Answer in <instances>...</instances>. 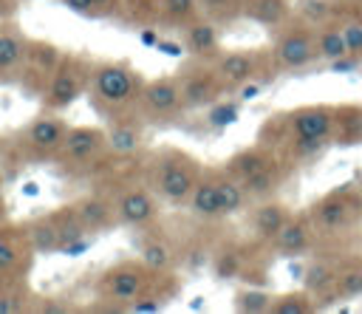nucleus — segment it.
Here are the masks:
<instances>
[{
    "mask_svg": "<svg viewBox=\"0 0 362 314\" xmlns=\"http://www.w3.org/2000/svg\"><path fill=\"white\" fill-rule=\"evenodd\" d=\"M141 88L144 85H141L139 74L124 62H96V65H90V79H88L90 102L99 110L110 113V116L130 107L133 102H139Z\"/></svg>",
    "mask_w": 362,
    "mask_h": 314,
    "instance_id": "f257e3e1",
    "label": "nucleus"
},
{
    "mask_svg": "<svg viewBox=\"0 0 362 314\" xmlns=\"http://www.w3.org/2000/svg\"><path fill=\"white\" fill-rule=\"evenodd\" d=\"M68 127L71 124L57 110H42L40 116L28 119L20 130H14L8 139H11V147L23 164L57 161Z\"/></svg>",
    "mask_w": 362,
    "mask_h": 314,
    "instance_id": "f03ea898",
    "label": "nucleus"
},
{
    "mask_svg": "<svg viewBox=\"0 0 362 314\" xmlns=\"http://www.w3.org/2000/svg\"><path fill=\"white\" fill-rule=\"evenodd\" d=\"M88 79H90V65L76 54H62L42 96H40L42 110L62 113L65 107H71L88 91Z\"/></svg>",
    "mask_w": 362,
    "mask_h": 314,
    "instance_id": "7ed1b4c3",
    "label": "nucleus"
},
{
    "mask_svg": "<svg viewBox=\"0 0 362 314\" xmlns=\"http://www.w3.org/2000/svg\"><path fill=\"white\" fill-rule=\"evenodd\" d=\"M153 272L139 260H122V263H116V266H110L102 277H99V297L102 300H107L110 306L107 308H113V311H127V306L136 300V297H141L144 291H150V283H153V277H150Z\"/></svg>",
    "mask_w": 362,
    "mask_h": 314,
    "instance_id": "20e7f679",
    "label": "nucleus"
},
{
    "mask_svg": "<svg viewBox=\"0 0 362 314\" xmlns=\"http://www.w3.org/2000/svg\"><path fill=\"white\" fill-rule=\"evenodd\" d=\"M153 184H156V190L164 201L184 204V201H189V195L198 184V167L189 156H184L178 150H167L156 161Z\"/></svg>",
    "mask_w": 362,
    "mask_h": 314,
    "instance_id": "39448f33",
    "label": "nucleus"
},
{
    "mask_svg": "<svg viewBox=\"0 0 362 314\" xmlns=\"http://www.w3.org/2000/svg\"><path fill=\"white\" fill-rule=\"evenodd\" d=\"M34 246L25 232V221H3L0 223V280L28 277L34 266Z\"/></svg>",
    "mask_w": 362,
    "mask_h": 314,
    "instance_id": "423d86ee",
    "label": "nucleus"
},
{
    "mask_svg": "<svg viewBox=\"0 0 362 314\" xmlns=\"http://www.w3.org/2000/svg\"><path fill=\"white\" fill-rule=\"evenodd\" d=\"M62 51L48 42V40H28V51H25V62L23 71L17 76V85L28 93V96H42L57 62H59Z\"/></svg>",
    "mask_w": 362,
    "mask_h": 314,
    "instance_id": "0eeeda50",
    "label": "nucleus"
},
{
    "mask_svg": "<svg viewBox=\"0 0 362 314\" xmlns=\"http://www.w3.org/2000/svg\"><path fill=\"white\" fill-rule=\"evenodd\" d=\"M105 150H107V133L102 127L79 124V127H68L57 161L62 167H85V164L96 161Z\"/></svg>",
    "mask_w": 362,
    "mask_h": 314,
    "instance_id": "6e6552de",
    "label": "nucleus"
},
{
    "mask_svg": "<svg viewBox=\"0 0 362 314\" xmlns=\"http://www.w3.org/2000/svg\"><path fill=\"white\" fill-rule=\"evenodd\" d=\"M28 40L25 31L11 20L6 25H0V85L17 82L23 62H25V51H28Z\"/></svg>",
    "mask_w": 362,
    "mask_h": 314,
    "instance_id": "1a4fd4ad",
    "label": "nucleus"
},
{
    "mask_svg": "<svg viewBox=\"0 0 362 314\" xmlns=\"http://www.w3.org/2000/svg\"><path fill=\"white\" fill-rule=\"evenodd\" d=\"M274 57L283 68H305L311 59H317V37L305 28H288L277 40Z\"/></svg>",
    "mask_w": 362,
    "mask_h": 314,
    "instance_id": "9d476101",
    "label": "nucleus"
},
{
    "mask_svg": "<svg viewBox=\"0 0 362 314\" xmlns=\"http://www.w3.org/2000/svg\"><path fill=\"white\" fill-rule=\"evenodd\" d=\"M334 122H337V113L325 105H308V107H300L288 116V130L291 136H308V139H328V133L334 130Z\"/></svg>",
    "mask_w": 362,
    "mask_h": 314,
    "instance_id": "9b49d317",
    "label": "nucleus"
},
{
    "mask_svg": "<svg viewBox=\"0 0 362 314\" xmlns=\"http://www.w3.org/2000/svg\"><path fill=\"white\" fill-rule=\"evenodd\" d=\"M139 105L144 107V113L150 116H170L178 105H181V85L175 79H153L141 88L139 93Z\"/></svg>",
    "mask_w": 362,
    "mask_h": 314,
    "instance_id": "f8f14e48",
    "label": "nucleus"
},
{
    "mask_svg": "<svg viewBox=\"0 0 362 314\" xmlns=\"http://www.w3.org/2000/svg\"><path fill=\"white\" fill-rule=\"evenodd\" d=\"M113 207H116L119 223H127V226H144V223H150L156 218V201L150 198L147 190H136V187L124 190L113 201Z\"/></svg>",
    "mask_w": 362,
    "mask_h": 314,
    "instance_id": "ddd939ff",
    "label": "nucleus"
},
{
    "mask_svg": "<svg viewBox=\"0 0 362 314\" xmlns=\"http://www.w3.org/2000/svg\"><path fill=\"white\" fill-rule=\"evenodd\" d=\"M51 215H54V223H57V229H59V252L74 255V252L88 249V235H90V232H88L85 223L79 221L74 204L57 207V209H51Z\"/></svg>",
    "mask_w": 362,
    "mask_h": 314,
    "instance_id": "4468645a",
    "label": "nucleus"
},
{
    "mask_svg": "<svg viewBox=\"0 0 362 314\" xmlns=\"http://www.w3.org/2000/svg\"><path fill=\"white\" fill-rule=\"evenodd\" d=\"M74 209H76L79 221L85 223V229H88L90 235H93V232H105V229H110L113 223H119L113 201H107V198H102V195H85V198L74 201Z\"/></svg>",
    "mask_w": 362,
    "mask_h": 314,
    "instance_id": "2eb2a0df",
    "label": "nucleus"
},
{
    "mask_svg": "<svg viewBox=\"0 0 362 314\" xmlns=\"http://www.w3.org/2000/svg\"><path fill=\"white\" fill-rule=\"evenodd\" d=\"M221 76L212 71H192L181 82V105L184 107H201L218 96Z\"/></svg>",
    "mask_w": 362,
    "mask_h": 314,
    "instance_id": "dca6fc26",
    "label": "nucleus"
},
{
    "mask_svg": "<svg viewBox=\"0 0 362 314\" xmlns=\"http://www.w3.org/2000/svg\"><path fill=\"white\" fill-rule=\"evenodd\" d=\"M255 68H257V59L249 51H229V54H221L218 62H215V74L226 85H243V82H249L255 76Z\"/></svg>",
    "mask_w": 362,
    "mask_h": 314,
    "instance_id": "f3484780",
    "label": "nucleus"
},
{
    "mask_svg": "<svg viewBox=\"0 0 362 314\" xmlns=\"http://www.w3.org/2000/svg\"><path fill=\"white\" fill-rule=\"evenodd\" d=\"M25 232H28V240H31V246H34L37 255H54V252H59V229H57L51 212L28 218L25 221Z\"/></svg>",
    "mask_w": 362,
    "mask_h": 314,
    "instance_id": "a211bd4d",
    "label": "nucleus"
},
{
    "mask_svg": "<svg viewBox=\"0 0 362 314\" xmlns=\"http://www.w3.org/2000/svg\"><path fill=\"white\" fill-rule=\"evenodd\" d=\"M34 291L28 289V277L0 280V314H23L31 311Z\"/></svg>",
    "mask_w": 362,
    "mask_h": 314,
    "instance_id": "6ab92c4d",
    "label": "nucleus"
},
{
    "mask_svg": "<svg viewBox=\"0 0 362 314\" xmlns=\"http://www.w3.org/2000/svg\"><path fill=\"white\" fill-rule=\"evenodd\" d=\"M189 207L198 218H218L221 215V201H218V187H215V173H206L204 178H198L192 195H189Z\"/></svg>",
    "mask_w": 362,
    "mask_h": 314,
    "instance_id": "aec40b11",
    "label": "nucleus"
},
{
    "mask_svg": "<svg viewBox=\"0 0 362 314\" xmlns=\"http://www.w3.org/2000/svg\"><path fill=\"white\" fill-rule=\"evenodd\" d=\"M215 187H218V201H221V215H235L243 209L246 204V190L240 184V178H235L232 173H215Z\"/></svg>",
    "mask_w": 362,
    "mask_h": 314,
    "instance_id": "412c9836",
    "label": "nucleus"
},
{
    "mask_svg": "<svg viewBox=\"0 0 362 314\" xmlns=\"http://www.w3.org/2000/svg\"><path fill=\"white\" fill-rule=\"evenodd\" d=\"M187 51L195 57H212L218 51V31L209 20H192L187 23Z\"/></svg>",
    "mask_w": 362,
    "mask_h": 314,
    "instance_id": "4be33fe9",
    "label": "nucleus"
},
{
    "mask_svg": "<svg viewBox=\"0 0 362 314\" xmlns=\"http://www.w3.org/2000/svg\"><path fill=\"white\" fill-rule=\"evenodd\" d=\"M348 215H351V201L339 192L322 198L317 207H314V223L325 226V229H337V226H345L348 223Z\"/></svg>",
    "mask_w": 362,
    "mask_h": 314,
    "instance_id": "5701e85b",
    "label": "nucleus"
},
{
    "mask_svg": "<svg viewBox=\"0 0 362 314\" xmlns=\"http://www.w3.org/2000/svg\"><path fill=\"white\" fill-rule=\"evenodd\" d=\"M286 221H288V212L283 204H277V201L260 204L255 212V232H257V238L272 240V238H277V232L283 229Z\"/></svg>",
    "mask_w": 362,
    "mask_h": 314,
    "instance_id": "b1692460",
    "label": "nucleus"
},
{
    "mask_svg": "<svg viewBox=\"0 0 362 314\" xmlns=\"http://www.w3.org/2000/svg\"><path fill=\"white\" fill-rule=\"evenodd\" d=\"M243 14L260 25H280L288 17L286 0H243Z\"/></svg>",
    "mask_w": 362,
    "mask_h": 314,
    "instance_id": "393cba45",
    "label": "nucleus"
},
{
    "mask_svg": "<svg viewBox=\"0 0 362 314\" xmlns=\"http://www.w3.org/2000/svg\"><path fill=\"white\" fill-rule=\"evenodd\" d=\"M240 184H243V190H246L249 198H269L277 190V184H280V167L272 161V164L260 167L257 173L246 175Z\"/></svg>",
    "mask_w": 362,
    "mask_h": 314,
    "instance_id": "a878e982",
    "label": "nucleus"
},
{
    "mask_svg": "<svg viewBox=\"0 0 362 314\" xmlns=\"http://www.w3.org/2000/svg\"><path fill=\"white\" fill-rule=\"evenodd\" d=\"M274 240H277V246H280L283 252L297 255V252H303V249L308 246V240H311V229H308L305 221H286Z\"/></svg>",
    "mask_w": 362,
    "mask_h": 314,
    "instance_id": "bb28decb",
    "label": "nucleus"
},
{
    "mask_svg": "<svg viewBox=\"0 0 362 314\" xmlns=\"http://www.w3.org/2000/svg\"><path fill=\"white\" fill-rule=\"evenodd\" d=\"M345 54H351V51H348V42H345L342 28L322 25L320 34H317V57L334 62V59H339V57H345Z\"/></svg>",
    "mask_w": 362,
    "mask_h": 314,
    "instance_id": "cd10ccee",
    "label": "nucleus"
},
{
    "mask_svg": "<svg viewBox=\"0 0 362 314\" xmlns=\"http://www.w3.org/2000/svg\"><path fill=\"white\" fill-rule=\"evenodd\" d=\"M105 133H107V150L116 153V156L133 153L139 147V139H141L139 130L133 124H127V122H113V127L105 130Z\"/></svg>",
    "mask_w": 362,
    "mask_h": 314,
    "instance_id": "c85d7f7f",
    "label": "nucleus"
},
{
    "mask_svg": "<svg viewBox=\"0 0 362 314\" xmlns=\"http://www.w3.org/2000/svg\"><path fill=\"white\" fill-rule=\"evenodd\" d=\"M274 158L269 156V153H263L260 147H252V150H240L232 161H229V173L235 175V178H246V175H252V173H257L260 167H266V164H272Z\"/></svg>",
    "mask_w": 362,
    "mask_h": 314,
    "instance_id": "c756f323",
    "label": "nucleus"
},
{
    "mask_svg": "<svg viewBox=\"0 0 362 314\" xmlns=\"http://www.w3.org/2000/svg\"><path fill=\"white\" fill-rule=\"evenodd\" d=\"M334 291L339 297H359L362 294V260H348L337 272V286Z\"/></svg>",
    "mask_w": 362,
    "mask_h": 314,
    "instance_id": "7c9ffc66",
    "label": "nucleus"
},
{
    "mask_svg": "<svg viewBox=\"0 0 362 314\" xmlns=\"http://www.w3.org/2000/svg\"><path fill=\"white\" fill-rule=\"evenodd\" d=\"M303 283H305V291H314V294L334 291V286H337V269L328 266V263H317V266H311L305 272Z\"/></svg>",
    "mask_w": 362,
    "mask_h": 314,
    "instance_id": "2f4dec72",
    "label": "nucleus"
},
{
    "mask_svg": "<svg viewBox=\"0 0 362 314\" xmlns=\"http://www.w3.org/2000/svg\"><path fill=\"white\" fill-rule=\"evenodd\" d=\"M269 311H272V314H308V311H311L308 291H291V294L272 297Z\"/></svg>",
    "mask_w": 362,
    "mask_h": 314,
    "instance_id": "473e14b6",
    "label": "nucleus"
},
{
    "mask_svg": "<svg viewBox=\"0 0 362 314\" xmlns=\"http://www.w3.org/2000/svg\"><path fill=\"white\" fill-rule=\"evenodd\" d=\"M141 263H144L153 274H158V272H167V269H170L173 255H170L167 243H161V240H150V243L141 246Z\"/></svg>",
    "mask_w": 362,
    "mask_h": 314,
    "instance_id": "72a5a7b5",
    "label": "nucleus"
},
{
    "mask_svg": "<svg viewBox=\"0 0 362 314\" xmlns=\"http://www.w3.org/2000/svg\"><path fill=\"white\" fill-rule=\"evenodd\" d=\"M161 14L173 23H192L198 11V0H161Z\"/></svg>",
    "mask_w": 362,
    "mask_h": 314,
    "instance_id": "f704fd0d",
    "label": "nucleus"
},
{
    "mask_svg": "<svg viewBox=\"0 0 362 314\" xmlns=\"http://www.w3.org/2000/svg\"><path fill=\"white\" fill-rule=\"evenodd\" d=\"M269 306H272V297L266 291H238L235 294V308L238 311L260 314V311H269Z\"/></svg>",
    "mask_w": 362,
    "mask_h": 314,
    "instance_id": "c9c22d12",
    "label": "nucleus"
},
{
    "mask_svg": "<svg viewBox=\"0 0 362 314\" xmlns=\"http://www.w3.org/2000/svg\"><path fill=\"white\" fill-rule=\"evenodd\" d=\"M297 11L311 23V25H325L331 17V6L325 0H300Z\"/></svg>",
    "mask_w": 362,
    "mask_h": 314,
    "instance_id": "e433bc0d",
    "label": "nucleus"
},
{
    "mask_svg": "<svg viewBox=\"0 0 362 314\" xmlns=\"http://www.w3.org/2000/svg\"><path fill=\"white\" fill-rule=\"evenodd\" d=\"M198 11L206 17H232L243 11V0H198Z\"/></svg>",
    "mask_w": 362,
    "mask_h": 314,
    "instance_id": "4c0bfd02",
    "label": "nucleus"
},
{
    "mask_svg": "<svg viewBox=\"0 0 362 314\" xmlns=\"http://www.w3.org/2000/svg\"><path fill=\"white\" fill-rule=\"evenodd\" d=\"M11 164L23 167V161L17 158V153H14V147H11V139H8V136H0V178H6V175L14 173Z\"/></svg>",
    "mask_w": 362,
    "mask_h": 314,
    "instance_id": "58836bf2",
    "label": "nucleus"
},
{
    "mask_svg": "<svg viewBox=\"0 0 362 314\" xmlns=\"http://www.w3.org/2000/svg\"><path fill=\"white\" fill-rule=\"evenodd\" d=\"M238 119V105H226V102H221L218 107H212L209 110V124L212 127H226V124H232Z\"/></svg>",
    "mask_w": 362,
    "mask_h": 314,
    "instance_id": "ea45409f",
    "label": "nucleus"
},
{
    "mask_svg": "<svg viewBox=\"0 0 362 314\" xmlns=\"http://www.w3.org/2000/svg\"><path fill=\"white\" fill-rule=\"evenodd\" d=\"M342 34H345V42H348V51L362 57V20H348L342 25Z\"/></svg>",
    "mask_w": 362,
    "mask_h": 314,
    "instance_id": "a19ab883",
    "label": "nucleus"
},
{
    "mask_svg": "<svg viewBox=\"0 0 362 314\" xmlns=\"http://www.w3.org/2000/svg\"><path fill=\"white\" fill-rule=\"evenodd\" d=\"M31 311H40V314H65V311H74V308L68 303H62L59 297H34Z\"/></svg>",
    "mask_w": 362,
    "mask_h": 314,
    "instance_id": "79ce46f5",
    "label": "nucleus"
},
{
    "mask_svg": "<svg viewBox=\"0 0 362 314\" xmlns=\"http://www.w3.org/2000/svg\"><path fill=\"white\" fill-rule=\"evenodd\" d=\"M164 306V297L161 294H150V291H144L141 297H136L130 306H127V311H158Z\"/></svg>",
    "mask_w": 362,
    "mask_h": 314,
    "instance_id": "37998d69",
    "label": "nucleus"
},
{
    "mask_svg": "<svg viewBox=\"0 0 362 314\" xmlns=\"http://www.w3.org/2000/svg\"><path fill=\"white\" fill-rule=\"evenodd\" d=\"M215 272H218V277H232L238 272V255L235 252H223L218 257V263H215Z\"/></svg>",
    "mask_w": 362,
    "mask_h": 314,
    "instance_id": "c03bdc74",
    "label": "nucleus"
},
{
    "mask_svg": "<svg viewBox=\"0 0 362 314\" xmlns=\"http://www.w3.org/2000/svg\"><path fill=\"white\" fill-rule=\"evenodd\" d=\"M356 68H359V57L356 54H345V57H339V59L331 62V71L334 74H348V71H356Z\"/></svg>",
    "mask_w": 362,
    "mask_h": 314,
    "instance_id": "a18cd8bd",
    "label": "nucleus"
},
{
    "mask_svg": "<svg viewBox=\"0 0 362 314\" xmlns=\"http://www.w3.org/2000/svg\"><path fill=\"white\" fill-rule=\"evenodd\" d=\"M62 6H65L68 11H74V14L96 17V11H93V3H90V0H62Z\"/></svg>",
    "mask_w": 362,
    "mask_h": 314,
    "instance_id": "49530a36",
    "label": "nucleus"
},
{
    "mask_svg": "<svg viewBox=\"0 0 362 314\" xmlns=\"http://www.w3.org/2000/svg\"><path fill=\"white\" fill-rule=\"evenodd\" d=\"M17 8H20V0H0V25L11 23L17 17Z\"/></svg>",
    "mask_w": 362,
    "mask_h": 314,
    "instance_id": "de8ad7c7",
    "label": "nucleus"
},
{
    "mask_svg": "<svg viewBox=\"0 0 362 314\" xmlns=\"http://www.w3.org/2000/svg\"><path fill=\"white\" fill-rule=\"evenodd\" d=\"M90 3H93L96 17H107V14H113L122 6V0H90Z\"/></svg>",
    "mask_w": 362,
    "mask_h": 314,
    "instance_id": "09e8293b",
    "label": "nucleus"
},
{
    "mask_svg": "<svg viewBox=\"0 0 362 314\" xmlns=\"http://www.w3.org/2000/svg\"><path fill=\"white\" fill-rule=\"evenodd\" d=\"M156 48H158V51H164L167 57H181V54H184V51H181V45H178V42H170V40H158V42H156Z\"/></svg>",
    "mask_w": 362,
    "mask_h": 314,
    "instance_id": "8fccbe9b",
    "label": "nucleus"
},
{
    "mask_svg": "<svg viewBox=\"0 0 362 314\" xmlns=\"http://www.w3.org/2000/svg\"><path fill=\"white\" fill-rule=\"evenodd\" d=\"M260 93V85H246L243 82V91H240V99H255Z\"/></svg>",
    "mask_w": 362,
    "mask_h": 314,
    "instance_id": "3c124183",
    "label": "nucleus"
},
{
    "mask_svg": "<svg viewBox=\"0 0 362 314\" xmlns=\"http://www.w3.org/2000/svg\"><path fill=\"white\" fill-rule=\"evenodd\" d=\"M8 221V207H6V195H3V178H0V223Z\"/></svg>",
    "mask_w": 362,
    "mask_h": 314,
    "instance_id": "603ef678",
    "label": "nucleus"
},
{
    "mask_svg": "<svg viewBox=\"0 0 362 314\" xmlns=\"http://www.w3.org/2000/svg\"><path fill=\"white\" fill-rule=\"evenodd\" d=\"M141 42H144V45H156V42H158V34L147 28V31H141Z\"/></svg>",
    "mask_w": 362,
    "mask_h": 314,
    "instance_id": "864d4df0",
    "label": "nucleus"
},
{
    "mask_svg": "<svg viewBox=\"0 0 362 314\" xmlns=\"http://www.w3.org/2000/svg\"><path fill=\"white\" fill-rule=\"evenodd\" d=\"M359 190H362V178H359Z\"/></svg>",
    "mask_w": 362,
    "mask_h": 314,
    "instance_id": "5fc2aeb1",
    "label": "nucleus"
},
{
    "mask_svg": "<svg viewBox=\"0 0 362 314\" xmlns=\"http://www.w3.org/2000/svg\"><path fill=\"white\" fill-rule=\"evenodd\" d=\"M356 3H362V0H356Z\"/></svg>",
    "mask_w": 362,
    "mask_h": 314,
    "instance_id": "6e6d98bb",
    "label": "nucleus"
}]
</instances>
